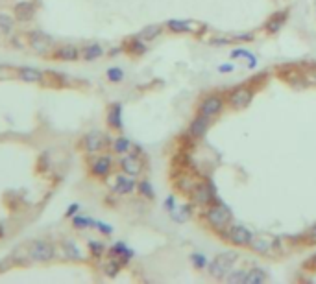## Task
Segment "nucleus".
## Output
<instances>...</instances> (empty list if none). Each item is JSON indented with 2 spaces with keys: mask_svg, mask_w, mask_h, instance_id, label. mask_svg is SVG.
<instances>
[{
  "mask_svg": "<svg viewBox=\"0 0 316 284\" xmlns=\"http://www.w3.org/2000/svg\"><path fill=\"white\" fill-rule=\"evenodd\" d=\"M28 256L34 262H50L56 256V249L46 240H34L28 245Z\"/></svg>",
  "mask_w": 316,
  "mask_h": 284,
  "instance_id": "1",
  "label": "nucleus"
},
{
  "mask_svg": "<svg viewBox=\"0 0 316 284\" xmlns=\"http://www.w3.org/2000/svg\"><path fill=\"white\" fill-rule=\"evenodd\" d=\"M235 260H237L235 253H222V255L215 256V260L211 262V266H209V271H211L213 277L224 278L226 275H230L231 266H233Z\"/></svg>",
  "mask_w": 316,
  "mask_h": 284,
  "instance_id": "2",
  "label": "nucleus"
},
{
  "mask_svg": "<svg viewBox=\"0 0 316 284\" xmlns=\"http://www.w3.org/2000/svg\"><path fill=\"white\" fill-rule=\"evenodd\" d=\"M250 245H252V249H255L257 253H268L272 242L268 238H252Z\"/></svg>",
  "mask_w": 316,
  "mask_h": 284,
  "instance_id": "23",
  "label": "nucleus"
},
{
  "mask_svg": "<svg viewBox=\"0 0 316 284\" xmlns=\"http://www.w3.org/2000/svg\"><path fill=\"white\" fill-rule=\"evenodd\" d=\"M61 249H63V255L67 256L69 260H74V262L83 260V253H81V249L78 247V244L72 242V240H63V242H61Z\"/></svg>",
  "mask_w": 316,
  "mask_h": 284,
  "instance_id": "13",
  "label": "nucleus"
},
{
  "mask_svg": "<svg viewBox=\"0 0 316 284\" xmlns=\"http://www.w3.org/2000/svg\"><path fill=\"white\" fill-rule=\"evenodd\" d=\"M133 188H135V181H133L132 177H124V176L117 177V183H115L117 194H130Z\"/></svg>",
  "mask_w": 316,
  "mask_h": 284,
  "instance_id": "18",
  "label": "nucleus"
},
{
  "mask_svg": "<svg viewBox=\"0 0 316 284\" xmlns=\"http://www.w3.org/2000/svg\"><path fill=\"white\" fill-rule=\"evenodd\" d=\"M108 122L113 129H122V105L121 103H113L108 113Z\"/></svg>",
  "mask_w": 316,
  "mask_h": 284,
  "instance_id": "17",
  "label": "nucleus"
},
{
  "mask_svg": "<svg viewBox=\"0 0 316 284\" xmlns=\"http://www.w3.org/2000/svg\"><path fill=\"white\" fill-rule=\"evenodd\" d=\"M139 190H141L143 196H146V198H154V190H152V187H150L146 181H143L141 185H139Z\"/></svg>",
  "mask_w": 316,
  "mask_h": 284,
  "instance_id": "34",
  "label": "nucleus"
},
{
  "mask_svg": "<svg viewBox=\"0 0 316 284\" xmlns=\"http://www.w3.org/2000/svg\"><path fill=\"white\" fill-rule=\"evenodd\" d=\"M170 214H172V218L176 222H187L190 216V207H181V212H178V209L174 207V209L170 210Z\"/></svg>",
  "mask_w": 316,
  "mask_h": 284,
  "instance_id": "26",
  "label": "nucleus"
},
{
  "mask_svg": "<svg viewBox=\"0 0 316 284\" xmlns=\"http://www.w3.org/2000/svg\"><path fill=\"white\" fill-rule=\"evenodd\" d=\"M159 34H161V26L154 24V26H146V28L141 32V37H143V39H154V37H157Z\"/></svg>",
  "mask_w": 316,
  "mask_h": 284,
  "instance_id": "28",
  "label": "nucleus"
},
{
  "mask_svg": "<svg viewBox=\"0 0 316 284\" xmlns=\"http://www.w3.org/2000/svg\"><path fill=\"white\" fill-rule=\"evenodd\" d=\"M103 142H106V136H103L100 131H91V133H87V135L83 136V146H85L87 154H96V152H100L103 146Z\"/></svg>",
  "mask_w": 316,
  "mask_h": 284,
  "instance_id": "7",
  "label": "nucleus"
},
{
  "mask_svg": "<svg viewBox=\"0 0 316 284\" xmlns=\"http://www.w3.org/2000/svg\"><path fill=\"white\" fill-rule=\"evenodd\" d=\"M307 80H309V83H314L316 85V72H312V74L307 76Z\"/></svg>",
  "mask_w": 316,
  "mask_h": 284,
  "instance_id": "41",
  "label": "nucleus"
},
{
  "mask_svg": "<svg viewBox=\"0 0 316 284\" xmlns=\"http://www.w3.org/2000/svg\"><path fill=\"white\" fill-rule=\"evenodd\" d=\"M28 45L35 54H41V56H46L50 50H54V39L43 32H30Z\"/></svg>",
  "mask_w": 316,
  "mask_h": 284,
  "instance_id": "4",
  "label": "nucleus"
},
{
  "mask_svg": "<svg viewBox=\"0 0 316 284\" xmlns=\"http://www.w3.org/2000/svg\"><path fill=\"white\" fill-rule=\"evenodd\" d=\"M312 264H314V266H316V256H314V258H312Z\"/></svg>",
  "mask_w": 316,
  "mask_h": 284,
  "instance_id": "43",
  "label": "nucleus"
},
{
  "mask_svg": "<svg viewBox=\"0 0 316 284\" xmlns=\"http://www.w3.org/2000/svg\"><path fill=\"white\" fill-rule=\"evenodd\" d=\"M121 166L128 176H137V174H141V170H143L141 161H139L137 157H132V155H130V157H124V159L121 161Z\"/></svg>",
  "mask_w": 316,
  "mask_h": 284,
  "instance_id": "16",
  "label": "nucleus"
},
{
  "mask_svg": "<svg viewBox=\"0 0 316 284\" xmlns=\"http://www.w3.org/2000/svg\"><path fill=\"white\" fill-rule=\"evenodd\" d=\"M130 50H132L133 54H144V50H146V48H144L143 43H139V41H133V43H132V48H130Z\"/></svg>",
  "mask_w": 316,
  "mask_h": 284,
  "instance_id": "38",
  "label": "nucleus"
},
{
  "mask_svg": "<svg viewBox=\"0 0 316 284\" xmlns=\"http://www.w3.org/2000/svg\"><path fill=\"white\" fill-rule=\"evenodd\" d=\"M266 280V273L261 269V267H255V269H250L246 273V278H244V282L246 284H261Z\"/></svg>",
  "mask_w": 316,
  "mask_h": 284,
  "instance_id": "21",
  "label": "nucleus"
},
{
  "mask_svg": "<svg viewBox=\"0 0 316 284\" xmlns=\"http://www.w3.org/2000/svg\"><path fill=\"white\" fill-rule=\"evenodd\" d=\"M12 30H13V19H12V15L0 13V32H2V34H12Z\"/></svg>",
  "mask_w": 316,
  "mask_h": 284,
  "instance_id": "25",
  "label": "nucleus"
},
{
  "mask_svg": "<svg viewBox=\"0 0 316 284\" xmlns=\"http://www.w3.org/2000/svg\"><path fill=\"white\" fill-rule=\"evenodd\" d=\"M108 80L113 81V83H119V81L124 80V70L119 67H111L108 68Z\"/></svg>",
  "mask_w": 316,
  "mask_h": 284,
  "instance_id": "27",
  "label": "nucleus"
},
{
  "mask_svg": "<svg viewBox=\"0 0 316 284\" xmlns=\"http://www.w3.org/2000/svg\"><path fill=\"white\" fill-rule=\"evenodd\" d=\"M52 57L54 59H61V61H76L80 57V50L74 45H63L59 48H54Z\"/></svg>",
  "mask_w": 316,
  "mask_h": 284,
  "instance_id": "10",
  "label": "nucleus"
},
{
  "mask_svg": "<svg viewBox=\"0 0 316 284\" xmlns=\"http://www.w3.org/2000/svg\"><path fill=\"white\" fill-rule=\"evenodd\" d=\"M252 238H253L252 233L246 227H242V225H235L230 231V240L237 245H248L252 242Z\"/></svg>",
  "mask_w": 316,
  "mask_h": 284,
  "instance_id": "11",
  "label": "nucleus"
},
{
  "mask_svg": "<svg viewBox=\"0 0 316 284\" xmlns=\"http://www.w3.org/2000/svg\"><path fill=\"white\" fill-rule=\"evenodd\" d=\"M207 220L211 222L213 227L222 229L231 222V210L222 203L211 205V207L207 209Z\"/></svg>",
  "mask_w": 316,
  "mask_h": 284,
  "instance_id": "3",
  "label": "nucleus"
},
{
  "mask_svg": "<svg viewBox=\"0 0 316 284\" xmlns=\"http://www.w3.org/2000/svg\"><path fill=\"white\" fill-rule=\"evenodd\" d=\"M94 220H91V218L87 216H72V225H74L76 229H87V227H94Z\"/></svg>",
  "mask_w": 316,
  "mask_h": 284,
  "instance_id": "24",
  "label": "nucleus"
},
{
  "mask_svg": "<svg viewBox=\"0 0 316 284\" xmlns=\"http://www.w3.org/2000/svg\"><path fill=\"white\" fill-rule=\"evenodd\" d=\"M13 13H15V19L17 21H32L35 15V6L34 2H19L17 6H15V10H13Z\"/></svg>",
  "mask_w": 316,
  "mask_h": 284,
  "instance_id": "12",
  "label": "nucleus"
},
{
  "mask_svg": "<svg viewBox=\"0 0 316 284\" xmlns=\"http://www.w3.org/2000/svg\"><path fill=\"white\" fill-rule=\"evenodd\" d=\"M192 262H194L198 267H203L205 266V256L201 255V253H194V255H192Z\"/></svg>",
  "mask_w": 316,
  "mask_h": 284,
  "instance_id": "37",
  "label": "nucleus"
},
{
  "mask_svg": "<svg viewBox=\"0 0 316 284\" xmlns=\"http://www.w3.org/2000/svg\"><path fill=\"white\" fill-rule=\"evenodd\" d=\"M80 210V203H72L69 205V209H67V212H65V218H72L76 216V212Z\"/></svg>",
  "mask_w": 316,
  "mask_h": 284,
  "instance_id": "36",
  "label": "nucleus"
},
{
  "mask_svg": "<svg viewBox=\"0 0 316 284\" xmlns=\"http://www.w3.org/2000/svg\"><path fill=\"white\" fill-rule=\"evenodd\" d=\"M103 54V48L100 45H87L81 52V57L85 59V61H94L98 57H102Z\"/></svg>",
  "mask_w": 316,
  "mask_h": 284,
  "instance_id": "19",
  "label": "nucleus"
},
{
  "mask_svg": "<svg viewBox=\"0 0 316 284\" xmlns=\"http://www.w3.org/2000/svg\"><path fill=\"white\" fill-rule=\"evenodd\" d=\"M94 227H96L102 234H111V233H113L111 225H108V223H103V222H96V223H94Z\"/></svg>",
  "mask_w": 316,
  "mask_h": 284,
  "instance_id": "35",
  "label": "nucleus"
},
{
  "mask_svg": "<svg viewBox=\"0 0 316 284\" xmlns=\"http://www.w3.org/2000/svg\"><path fill=\"white\" fill-rule=\"evenodd\" d=\"M165 207H167L168 210H172V209H174V198H172V196H170V198H168L167 201H165Z\"/></svg>",
  "mask_w": 316,
  "mask_h": 284,
  "instance_id": "39",
  "label": "nucleus"
},
{
  "mask_svg": "<svg viewBox=\"0 0 316 284\" xmlns=\"http://www.w3.org/2000/svg\"><path fill=\"white\" fill-rule=\"evenodd\" d=\"M17 78L26 83H41L45 80V72H41L39 68L34 67H21L17 68Z\"/></svg>",
  "mask_w": 316,
  "mask_h": 284,
  "instance_id": "8",
  "label": "nucleus"
},
{
  "mask_svg": "<svg viewBox=\"0 0 316 284\" xmlns=\"http://www.w3.org/2000/svg\"><path fill=\"white\" fill-rule=\"evenodd\" d=\"M167 26L172 32H176V34H189V32H192V24L187 23V21H168Z\"/></svg>",
  "mask_w": 316,
  "mask_h": 284,
  "instance_id": "22",
  "label": "nucleus"
},
{
  "mask_svg": "<svg viewBox=\"0 0 316 284\" xmlns=\"http://www.w3.org/2000/svg\"><path fill=\"white\" fill-rule=\"evenodd\" d=\"M89 249H91V253L94 256H102L103 245L100 244V242H94V240H91V242H89Z\"/></svg>",
  "mask_w": 316,
  "mask_h": 284,
  "instance_id": "32",
  "label": "nucleus"
},
{
  "mask_svg": "<svg viewBox=\"0 0 316 284\" xmlns=\"http://www.w3.org/2000/svg\"><path fill=\"white\" fill-rule=\"evenodd\" d=\"M285 21H287V13H277V15H274V17L268 21L266 30H268L270 34H277V32L281 30L283 24H285Z\"/></svg>",
  "mask_w": 316,
  "mask_h": 284,
  "instance_id": "20",
  "label": "nucleus"
},
{
  "mask_svg": "<svg viewBox=\"0 0 316 284\" xmlns=\"http://www.w3.org/2000/svg\"><path fill=\"white\" fill-rule=\"evenodd\" d=\"M119 267H121V264H119V262L111 260V262H108V264H106V273H108L110 277H115L117 273H119Z\"/></svg>",
  "mask_w": 316,
  "mask_h": 284,
  "instance_id": "31",
  "label": "nucleus"
},
{
  "mask_svg": "<svg viewBox=\"0 0 316 284\" xmlns=\"http://www.w3.org/2000/svg\"><path fill=\"white\" fill-rule=\"evenodd\" d=\"M92 176L96 177H106L111 172V159L110 157H98L91 166Z\"/></svg>",
  "mask_w": 316,
  "mask_h": 284,
  "instance_id": "15",
  "label": "nucleus"
},
{
  "mask_svg": "<svg viewBox=\"0 0 316 284\" xmlns=\"http://www.w3.org/2000/svg\"><path fill=\"white\" fill-rule=\"evenodd\" d=\"M207 129H209V118L203 116V114H200L198 118L192 120L189 133H190V136H194V138H201V136L207 133Z\"/></svg>",
  "mask_w": 316,
  "mask_h": 284,
  "instance_id": "14",
  "label": "nucleus"
},
{
  "mask_svg": "<svg viewBox=\"0 0 316 284\" xmlns=\"http://www.w3.org/2000/svg\"><path fill=\"white\" fill-rule=\"evenodd\" d=\"M113 148H115L117 154H126L128 150H130V140L124 138V136H119L115 140V144H113Z\"/></svg>",
  "mask_w": 316,
  "mask_h": 284,
  "instance_id": "30",
  "label": "nucleus"
},
{
  "mask_svg": "<svg viewBox=\"0 0 316 284\" xmlns=\"http://www.w3.org/2000/svg\"><path fill=\"white\" fill-rule=\"evenodd\" d=\"M252 98H253L252 89H248V87H239V89H235V91L231 92L230 103L235 109H244V107H248V105H250Z\"/></svg>",
  "mask_w": 316,
  "mask_h": 284,
  "instance_id": "5",
  "label": "nucleus"
},
{
  "mask_svg": "<svg viewBox=\"0 0 316 284\" xmlns=\"http://www.w3.org/2000/svg\"><path fill=\"white\" fill-rule=\"evenodd\" d=\"M310 236H312V238H316V223L312 225V229H310Z\"/></svg>",
  "mask_w": 316,
  "mask_h": 284,
  "instance_id": "42",
  "label": "nucleus"
},
{
  "mask_svg": "<svg viewBox=\"0 0 316 284\" xmlns=\"http://www.w3.org/2000/svg\"><path fill=\"white\" fill-rule=\"evenodd\" d=\"M219 70L220 72H230V70H233V67H231V65H220Z\"/></svg>",
  "mask_w": 316,
  "mask_h": 284,
  "instance_id": "40",
  "label": "nucleus"
},
{
  "mask_svg": "<svg viewBox=\"0 0 316 284\" xmlns=\"http://www.w3.org/2000/svg\"><path fill=\"white\" fill-rule=\"evenodd\" d=\"M213 188L209 187L207 183H200V185H196L194 190H192V199H194V203L198 205H209L213 201Z\"/></svg>",
  "mask_w": 316,
  "mask_h": 284,
  "instance_id": "9",
  "label": "nucleus"
},
{
  "mask_svg": "<svg viewBox=\"0 0 316 284\" xmlns=\"http://www.w3.org/2000/svg\"><path fill=\"white\" fill-rule=\"evenodd\" d=\"M111 253H113V255H124L126 256V258H130V256L133 255V251L132 249H128L126 245L122 244V242H117L115 245H113V247H111Z\"/></svg>",
  "mask_w": 316,
  "mask_h": 284,
  "instance_id": "29",
  "label": "nucleus"
},
{
  "mask_svg": "<svg viewBox=\"0 0 316 284\" xmlns=\"http://www.w3.org/2000/svg\"><path fill=\"white\" fill-rule=\"evenodd\" d=\"M222 107H224L222 98L220 96H209L201 102L200 113L203 114V116H207V118H213V116H217V114L222 111Z\"/></svg>",
  "mask_w": 316,
  "mask_h": 284,
  "instance_id": "6",
  "label": "nucleus"
},
{
  "mask_svg": "<svg viewBox=\"0 0 316 284\" xmlns=\"http://www.w3.org/2000/svg\"><path fill=\"white\" fill-rule=\"evenodd\" d=\"M244 278H246V273H244V271H235V273H231L230 277H228V280H230L231 284H237V282H244Z\"/></svg>",
  "mask_w": 316,
  "mask_h": 284,
  "instance_id": "33",
  "label": "nucleus"
}]
</instances>
